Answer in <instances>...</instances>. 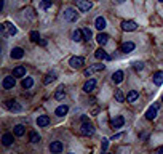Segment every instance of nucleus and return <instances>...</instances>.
Wrapping results in <instances>:
<instances>
[{"mask_svg": "<svg viewBox=\"0 0 163 154\" xmlns=\"http://www.w3.org/2000/svg\"><path fill=\"white\" fill-rule=\"evenodd\" d=\"M64 19L66 21H69V23H74L78 19V13L75 8H66L64 10Z\"/></svg>", "mask_w": 163, "mask_h": 154, "instance_id": "nucleus-1", "label": "nucleus"}, {"mask_svg": "<svg viewBox=\"0 0 163 154\" xmlns=\"http://www.w3.org/2000/svg\"><path fill=\"white\" fill-rule=\"evenodd\" d=\"M18 32V29L15 26H13L11 23H8V21H5L3 24H2V35H15Z\"/></svg>", "mask_w": 163, "mask_h": 154, "instance_id": "nucleus-2", "label": "nucleus"}, {"mask_svg": "<svg viewBox=\"0 0 163 154\" xmlns=\"http://www.w3.org/2000/svg\"><path fill=\"white\" fill-rule=\"evenodd\" d=\"M80 133L83 135V136H91L94 133V127H93V124H90L88 120L82 124V127H80Z\"/></svg>", "mask_w": 163, "mask_h": 154, "instance_id": "nucleus-3", "label": "nucleus"}, {"mask_svg": "<svg viewBox=\"0 0 163 154\" xmlns=\"http://www.w3.org/2000/svg\"><path fill=\"white\" fill-rule=\"evenodd\" d=\"M83 64H85V60L82 56H72L69 60V66L72 69H80V67H83Z\"/></svg>", "mask_w": 163, "mask_h": 154, "instance_id": "nucleus-4", "label": "nucleus"}, {"mask_svg": "<svg viewBox=\"0 0 163 154\" xmlns=\"http://www.w3.org/2000/svg\"><path fill=\"white\" fill-rule=\"evenodd\" d=\"M5 108L10 109V111H13V113H19V111L22 109L21 104H18V101H15V100H8V101H5Z\"/></svg>", "mask_w": 163, "mask_h": 154, "instance_id": "nucleus-5", "label": "nucleus"}, {"mask_svg": "<svg viewBox=\"0 0 163 154\" xmlns=\"http://www.w3.org/2000/svg\"><path fill=\"white\" fill-rule=\"evenodd\" d=\"M123 124H125V117H123V116H115V117L111 120V127L115 130V129L123 127Z\"/></svg>", "mask_w": 163, "mask_h": 154, "instance_id": "nucleus-6", "label": "nucleus"}, {"mask_svg": "<svg viewBox=\"0 0 163 154\" xmlns=\"http://www.w3.org/2000/svg\"><path fill=\"white\" fill-rule=\"evenodd\" d=\"M91 7H93V3L90 0H77V8L80 11H90Z\"/></svg>", "mask_w": 163, "mask_h": 154, "instance_id": "nucleus-7", "label": "nucleus"}, {"mask_svg": "<svg viewBox=\"0 0 163 154\" xmlns=\"http://www.w3.org/2000/svg\"><path fill=\"white\" fill-rule=\"evenodd\" d=\"M106 66L104 64H93L91 67H88V69H85V71H83V74L86 76V77H90L93 72H98V71H102V69H104Z\"/></svg>", "mask_w": 163, "mask_h": 154, "instance_id": "nucleus-8", "label": "nucleus"}, {"mask_svg": "<svg viewBox=\"0 0 163 154\" xmlns=\"http://www.w3.org/2000/svg\"><path fill=\"white\" fill-rule=\"evenodd\" d=\"M15 83H16V80H15V76H8V77H5V79H3V82H2V87H3V88H7V90H10V88H13V87H15Z\"/></svg>", "mask_w": 163, "mask_h": 154, "instance_id": "nucleus-9", "label": "nucleus"}, {"mask_svg": "<svg viewBox=\"0 0 163 154\" xmlns=\"http://www.w3.org/2000/svg\"><path fill=\"white\" fill-rule=\"evenodd\" d=\"M157 113H158V106H157V104L151 106V108L147 109V113H146V119H147V120H154V119L157 117Z\"/></svg>", "mask_w": 163, "mask_h": 154, "instance_id": "nucleus-10", "label": "nucleus"}, {"mask_svg": "<svg viewBox=\"0 0 163 154\" xmlns=\"http://www.w3.org/2000/svg\"><path fill=\"white\" fill-rule=\"evenodd\" d=\"M121 29L131 32V31L138 29V24H136V21H123V23H121Z\"/></svg>", "mask_w": 163, "mask_h": 154, "instance_id": "nucleus-11", "label": "nucleus"}, {"mask_svg": "<svg viewBox=\"0 0 163 154\" xmlns=\"http://www.w3.org/2000/svg\"><path fill=\"white\" fill-rule=\"evenodd\" d=\"M94 88H96V80H94V79H90V80L85 82V85H83V92L85 93H91Z\"/></svg>", "mask_w": 163, "mask_h": 154, "instance_id": "nucleus-12", "label": "nucleus"}, {"mask_svg": "<svg viewBox=\"0 0 163 154\" xmlns=\"http://www.w3.org/2000/svg\"><path fill=\"white\" fill-rule=\"evenodd\" d=\"M10 55H11V58H13V60H21V58L24 56V50H22L21 47H15V48L11 50Z\"/></svg>", "mask_w": 163, "mask_h": 154, "instance_id": "nucleus-13", "label": "nucleus"}, {"mask_svg": "<svg viewBox=\"0 0 163 154\" xmlns=\"http://www.w3.org/2000/svg\"><path fill=\"white\" fill-rule=\"evenodd\" d=\"M50 151H51L53 154L61 152V151H62V143H61V141H53V143L50 145Z\"/></svg>", "mask_w": 163, "mask_h": 154, "instance_id": "nucleus-14", "label": "nucleus"}, {"mask_svg": "<svg viewBox=\"0 0 163 154\" xmlns=\"http://www.w3.org/2000/svg\"><path fill=\"white\" fill-rule=\"evenodd\" d=\"M94 56H96L98 60H104V61H107V60H111V56L102 50V48H98L96 51H94Z\"/></svg>", "mask_w": 163, "mask_h": 154, "instance_id": "nucleus-15", "label": "nucleus"}, {"mask_svg": "<svg viewBox=\"0 0 163 154\" xmlns=\"http://www.w3.org/2000/svg\"><path fill=\"white\" fill-rule=\"evenodd\" d=\"M152 80H154L155 85H161V83H163V71H157V72H154Z\"/></svg>", "mask_w": 163, "mask_h": 154, "instance_id": "nucleus-16", "label": "nucleus"}, {"mask_svg": "<svg viewBox=\"0 0 163 154\" xmlns=\"http://www.w3.org/2000/svg\"><path fill=\"white\" fill-rule=\"evenodd\" d=\"M67 111H69V106H67V104H61V106H58V108H56L54 114L59 116V117H62V116H66V114H67Z\"/></svg>", "mask_w": 163, "mask_h": 154, "instance_id": "nucleus-17", "label": "nucleus"}, {"mask_svg": "<svg viewBox=\"0 0 163 154\" xmlns=\"http://www.w3.org/2000/svg\"><path fill=\"white\" fill-rule=\"evenodd\" d=\"M134 48H136L134 42H125V44L121 45V51H123V53H131Z\"/></svg>", "mask_w": 163, "mask_h": 154, "instance_id": "nucleus-18", "label": "nucleus"}, {"mask_svg": "<svg viewBox=\"0 0 163 154\" xmlns=\"http://www.w3.org/2000/svg\"><path fill=\"white\" fill-rule=\"evenodd\" d=\"M64 96H66V87L61 85V87H58L56 93H54V98H56L58 101H61V100H64Z\"/></svg>", "mask_w": 163, "mask_h": 154, "instance_id": "nucleus-19", "label": "nucleus"}, {"mask_svg": "<svg viewBox=\"0 0 163 154\" xmlns=\"http://www.w3.org/2000/svg\"><path fill=\"white\" fill-rule=\"evenodd\" d=\"M48 124H50V117L48 116H38L37 117V125H38V127H47Z\"/></svg>", "mask_w": 163, "mask_h": 154, "instance_id": "nucleus-20", "label": "nucleus"}, {"mask_svg": "<svg viewBox=\"0 0 163 154\" xmlns=\"http://www.w3.org/2000/svg\"><path fill=\"white\" fill-rule=\"evenodd\" d=\"M21 85H22V88H26V90L32 88V85H34V79H32V77H24L22 82H21Z\"/></svg>", "mask_w": 163, "mask_h": 154, "instance_id": "nucleus-21", "label": "nucleus"}, {"mask_svg": "<svg viewBox=\"0 0 163 154\" xmlns=\"http://www.w3.org/2000/svg\"><path fill=\"white\" fill-rule=\"evenodd\" d=\"M96 42H98L99 45H106L107 42H109V35L104 34V32H99V34L96 35Z\"/></svg>", "mask_w": 163, "mask_h": 154, "instance_id": "nucleus-22", "label": "nucleus"}, {"mask_svg": "<svg viewBox=\"0 0 163 154\" xmlns=\"http://www.w3.org/2000/svg\"><path fill=\"white\" fill-rule=\"evenodd\" d=\"M13 132H15V135H16V136H22V135L26 133V127H24L22 124H18V125H15Z\"/></svg>", "mask_w": 163, "mask_h": 154, "instance_id": "nucleus-23", "label": "nucleus"}, {"mask_svg": "<svg viewBox=\"0 0 163 154\" xmlns=\"http://www.w3.org/2000/svg\"><path fill=\"white\" fill-rule=\"evenodd\" d=\"M138 96H139V93L136 92V90H130L128 95H126V101H128V103H133V101L138 100Z\"/></svg>", "mask_w": 163, "mask_h": 154, "instance_id": "nucleus-24", "label": "nucleus"}, {"mask_svg": "<svg viewBox=\"0 0 163 154\" xmlns=\"http://www.w3.org/2000/svg\"><path fill=\"white\" fill-rule=\"evenodd\" d=\"M94 26H96V29L102 31L104 27H106V19H104L102 16H98V18H96V21H94Z\"/></svg>", "mask_w": 163, "mask_h": 154, "instance_id": "nucleus-25", "label": "nucleus"}, {"mask_svg": "<svg viewBox=\"0 0 163 154\" xmlns=\"http://www.w3.org/2000/svg\"><path fill=\"white\" fill-rule=\"evenodd\" d=\"M2 143H3V146L13 145V135H11V133H5V135L2 136Z\"/></svg>", "mask_w": 163, "mask_h": 154, "instance_id": "nucleus-26", "label": "nucleus"}, {"mask_svg": "<svg viewBox=\"0 0 163 154\" xmlns=\"http://www.w3.org/2000/svg\"><path fill=\"white\" fill-rule=\"evenodd\" d=\"M123 71H117V72H114L112 74V80H114V83H120L121 80H123Z\"/></svg>", "mask_w": 163, "mask_h": 154, "instance_id": "nucleus-27", "label": "nucleus"}, {"mask_svg": "<svg viewBox=\"0 0 163 154\" xmlns=\"http://www.w3.org/2000/svg\"><path fill=\"white\" fill-rule=\"evenodd\" d=\"M13 76H15V77H22V76H26V67H24V66L15 67V71H13Z\"/></svg>", "mask_w": 163, "mask_h": 154, "instance_id": "nucleus-28", "label": "nucleus"}, {"mask_svg": "<svg viewBox=\"0 0 163 154\" xmlns=\"http://www.w3.org/2000/svg\"><path fill=\"white\" fill-rule=\"evenodd\" d=\"M72 40L74 42H80V40H83V32H82V29H77L72 32Z\"/></svg>", "mask_w": 163, "mask_h": 154, "instance_id": "nucleus-29", "label": "nucleus"}, {"mask_svg": "<svg viewBox=\"0 0 163 154\" xmlns=\"http://www.w3.org/2000/svg\"><path fill=\"white\" fill-rule=\"evenodd\" d=\"M54 80H56V74H54V72H50V74H47V76H45L43 83H45V85H48L50 82H54Z\"/></svg>", "mask_w": 163, "mask_h": 154, "instance_id": "nucleus-30", "label": "nucleus"}, {"mask_svg": "<svg viewBox=\"0 0 163 154\" xmlns=\"http://www.w3.org/2000/svg\"><path fill=\"white\" fill-rule=\"evenodd\" d=\"M115 100H117L118 103H123V101L126 100V96L123 95V92H121V90H115Z\"/></svg>", "mask_w": 163, "mask_h": 154, "instance_id": "nucleus-31", "label": "nucleus"}, {"mask_svg": "<svg viewBox=\"0 0 163 154\" xmlns=\"http://www.w3.org/2000/svg\"><path fill=\"white\" fill-rule=\"evenodd\" d=\"M29 141H31V143H38V141H40V135H38L37 132H31V135H29Z\"/></svg>", "mask_w": 163, "mask_h": 154, "instance_id": "nucleus-32", "label": "nucleus"}, {"mask_svg": "<svg viewBox=\"0 0 163 154\" xmlns=\"http://www.w3.org/2000/svg\"><path fill=\"white\" fill-rule=\"evenodd\" d=\"M51 5H53V0H42V3H40V8H42V10H48Z\"/></svg>", "mask_w": 163, "mask_h": 154, "instance_id": "nucleus-33", "label": "nucleus"}, {"mask_svg": "<svg viewBox=\"0 0 163 154\" xmlns=\"http://www.w3.org/2000/svg\"><path fill=\"white\" fill-rule=\"evenodd\" d=\"M29 39H31L32 42H40V34H38L37 31H32V32L29 34Z\"/></svg>", "mask_w": 163, "mask_h": 154, "instance_id": "nucleus-34", "label": "nucleus"}, {"mask_svg": "<svg viewBox=\"0 0 163 154\" xmlns=\"http://www.w3.org/2000/svg\"><path fill=\"white\" fill-rule=\"evenodd\" d=\"M82 32H83V39H85V40H90V39H91V35H93V32L88 29V27H85V29H82Z\"/></svg>", "mask_w": 163, "mask_h": 154, "instance_id": "nucleus-35", "label": "nucleus"}, {"mask_svg": "<svg viewBox=\"0 0 163 154\" xmlns=\"http://www.w3.org/2000/svg\"><path fill=\"white\" fill-rule=\"evenodd\" d=\"M133 67L136 69V71H142V67H144V64L138 61V63H134V64H133Z\"/></svg>", "mask_w": 163, "mask_h": 154, "instance_id": "nucleus-36", "label": "nucleus"}, {"mask_svg": "<svg viewBox=\"0 0 163 154\" xmlns=\"http://www.w3.org/2000/svg\"><path fill=\"white\" fill-rule=\"evenodd\" d=\"M107 146H109V140H107V138H104V140H102V149L106 151V149H107Z\"/></svg>", "mask_w": 163, "mask_h": 154, "instance_id": "nucleus-37", "label": "nucleus"}, {"mask_svg": "<svg viewBox=\"0 0 163 154\" xmlns=\"http://www.w3.org/2000/svg\"><path fill=\"white\" fill-rule=\"evenodd\" d=\"M121 136H123V133H117V135H114L111 140H114V141H115V140H118V138H121Z\"/></svg>", "mask_w": 163, "mask_h": 154, "instance_id": "nucleus-38", "label": "nucleus"}, {"mask_svg": "<svg viewBox=\"0 0 163 154\" xmlns=\"http://www.w3.org/2000/svg\"><path fill=\"white\" fill-rule=\"evenodd\" d=\"M155 154H163V146H160L158 149H157V152Z\"/></svg>", "mask_w": 163, "mask_h": 154, "instance_id": "nucleus-39", "label": "nucleus"}, {"mask_svg": "<svg viewBox=\"0 0 163 154\" xmlns=\"http://www.w3.org/2000/svg\"><path fill=\"white\" fill-rule=\"evenodd\" d=\"M115 2H117V3H123V2H125V0H115Z\"/></svg>", "mask_w": 163, "mask_h": 154, "instance_id": "nucleus-40", "label": "nucleus"}, {"mask_svg": "<svg viewBox=\"0 0 163 154\" xmlns=\"http://www.w3.org/2000/svg\"><path fill=\"white\" fill-rule=\"evenodd\" d=\"M161 103H163V96H161Z\"/></svg>", "mask_w": 163, "mask_h": 154, "instance_id": "nucleus-41", "label": "nucleus"}, {"mask_svg": "<svg viewBox=\"0 0 163 154\" xmlns=\"http://www.w3.org/2000/svg\"><path fill=\"white\" fill-rule=\"evenodd\" d=\"M104 154H111V152H104Z\"/></svg>", "mask_w": 163, "mask_h": 154, "instance_id": "nucleus-42", "label": "nucleus"}, {"mask_svg": "<svg viewBox=\"0 0 163 154\" xmlns=\"http://www.w3.org/2000/svg\"><path fill=\"white\" fill-rule=\"evenodd\" d=\"M160 2H163V0H160Z\"/></svg>", "mask_w": 163, "mask_h": 154, "instance_id": "nucleus-43", "label": "nucleus"}, {"mask_svg": "<svg viewBox=\"0 0 163 154\" xmlns=\"http://www.w3.org/2000/svg\"><path fill=\"white\" fill-rule=\"evenodd\" d=\"M69 154H72V152H69Z\"/></svg>", "mask_w": 163, "mask_h": 154, "instance_id": "nucleus-44", "label": "nucleus"}]
</instances>
